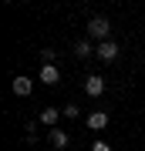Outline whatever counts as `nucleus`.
Returning <instances> with one entry per match:
<instances>
[{
    "label": "nucleus",
    "mask_w": 145,
    "mask_h": 151,
    "mask_svg": "<svg viewBox=\"0 0 145 151\" xmlns=\"http://www.w3.org/2000/svg\"><path fill=\"white\" fill-rule=\"evenodd\" d=\"M108 30H111V24H108L105 17H91V20H88V40L105 44L108 40Z\"/></svg>",
    "instance_id": "nucleus-1"
},
{
    "label": "nucleus",
    "mask_w": 145,
    "mask_h": 151,
    "mask_svg": "<svg viewBox=\"0 0 145 151\" xmlns=\"http://www.w3.org/2000/svg\"><path fill=\"white\" fill-rule=\"evenodd\" d=\"M95 57H101L105 64H111V60L118 57V44H115V40H105V44H98V47H95Z\"/></svg>",
    "instance_id": "nucleus-2"
},
{
    "label": "nucleus",
    "mask_w": 145,
    "mask_h": 151,
    "mask_svg": "<svg viewBox=\"0 0 145 151\" xmlns=\"http://www.w3.org/2000/svg\"><path fill=\"white\" fill-rule=\"evenodd\" d=\"M85 94H88V97H101V94H105V77H98V74L85 77Z\"/></svg>",
    "instance_id": "nucleus-3"
},
{
    "label": "nucleus",
    "mask_w": 145,
    "mask_h": 151,
    "mask_svg": "<svg viewBox=\"0 0 145 151\" xmlns=\"http://www.w3.org/2000/svg\"><path fill=\"white\" fill-rule=\"evenodd\" d=\"M10 91H14L17 97H27V94L34 91V84H31V77H24V74H17V77H14V84H10Z\"/></svg>",
    "instance_id": "nucleus-4"
},
{
    "label": "nucleus",
    "mask_w": 145,
    "mask_h": 151,
    "mask_svg": "<svg viewBox=\"0 0 145 151\" xmlns=\"http://www.w3.org/2000/svg\"><path fill=\"white\" fill-rule=\"evenodd\" d=\"M41 81L47 84V87H51V84H58V81H61V70L54 67V64H44V67H41Z\"/></svg>",
    "instance_id": "nucleus-5"
},
{
    "label": "nucleus",
    "mask_w": 145,
    "mask_h": 151,
    "mask_svg": "<svg viewBox=\"0 0 145 151\" xmlns=\"http://www.w3.org/2000/svg\"><path fill=\"white\" fill-rule=\"evenodd\" d=\"M88 128H91V131H105V128H108V114H105V111L88 114Z\"/></svg>",
    "instance_id": "nucleus-6"
},
{
    "label": "nucleus",
    "mask_w": 145,
    "mask_h": 151,
    "mask_svg": "<svg viewBox=\"0 0 145 151\" xmlns=\"http://www.w3.org/2000/svg\"><path fill=\"white\" fill-rule=\"evenodd\" d=\"M58 118H61V111H58V108H44V111H41V124H47L51 131L58 128Z\"/></svg>",
    "instance_id": "nucleus-7"
},
{
    "label": "nucleus",
    "mask_w": 145,
    "mask_h": 151,
    "mask_svg": "<svg viewBox=\"0 0 145 151\" xmlns=\"http://www.w3.org/2000/svg\"><path fill=\"white\" fill-rule=\"evenodd\" d=\"M68 141H71V138H68V131H61V128H54V131H51V145L58 148V151H61V148H68Z\"/></svg>",
    "instance_id": "nucleus-8"
},
{
    "label": "nucleus",
    "mask_w": 145,
    "mask_h": 151,
    "mask_svg": "<svg viewBox=\"0 0 145 151\" xmlns=\"http://www.w3.org/2000/svg\"><path fill=\"white\" fill-rule=\"evenodd\" d=\"M74 54H78V57H95L91 40H78V44H74Z\"/></svg>",
    "instance_id": "nucleus-9"
},
{
    "label": "nucleus",
    "mask_w": 145,
    "mask_h": 151,
    "mask_svg": "<svg viewBox=\"0 0 145 151\" xmlns=\"http://www.w3.org/2000/svg\"><path fill=\"white\" fill-rule=\"evenodd\" d=\"M78 111H81V108H78L74 101H71V104H64V108H61V114H64V118H78Z\"/></svg>",
    "instance_id": "nucleus-10"
},
{
    "label": "nucleus",
    "mask_w": 145,
    "mask_h": 151,
    "mask_svg": "<svg viewBox=\"0 0 145 151\" xmlns=\"http://www.w3.org/2000/svg\"><path fill=\"white\" fill-rule=\"evenodd\" d=\"M91 151H111V145H105V141H95V145H91Z\"/></svg>",
    "instance_id": "nucleus-11"
}]
</instances>
